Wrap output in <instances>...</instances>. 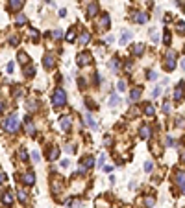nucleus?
I'll return each instance as SVG.
<instances>
[{"label":"nucleus","instance_id":"obj_1","mask_svg":"<svg viewBox=\"0 0 185 208\" xmlns=\"http://www.w3.org/2000/svg\"><path fill=\"white\" fill-rule=\"evenodd\" d=\"M4 129L8 133H17L19 131V116L17 114H9L6 120H4Z\"/></svg>","mask_w":185,"mask_h":208},{"label":"nucleus","instance_id":"obj_2","mask_svg":"<svg viewBox=\"0 0 185 208\" xmlns=\"http://www.w3.org/2000/svg\"><path fill=\"white\" fill-rule=\"evenodd\" d=\"M52 103H54V107H63L67 103V94H65L63 89H56V92L52 96Z\"/></svg>","mask_w":185,"mask_h":208},{"label":"nucleus","instance_id":"obj_3","mask_svg":"<svg viewBox=\"0 0 185 208\" xmlns=\"http://www.w3.org/2000/svg\"><path fill=\"white\" fill-rule=\"evenodd\" d=\"M176 68V52L174 50H168L167 54H165V70H174Z\"/></svg>","mask_w":185,"mask_h":208},{"label":"nucleus","instance_id":"obj_4","mask_svg":"<svg viewBox=\"0 0 185 208\" xmlns=\"http://www.w3.org/2000/svg\"><path fill=\"white\" fill-rule=\"evenodd\" d=\"M174 182H176L178 188L182 190V194H185V171H176V173H174Z\"/></svg>","mask_w":185,"mask_h":208},{"label":"nucleus","instance_id":"obj_5","mask_svg":"<svg viewBox=\"0 0 185 208\" xmlns=\"http://www.w3.org/2000/svg\"><path fill=\"white\" fill-rule=\"evenodd\" d=\"M43 67L46 68V70H52L54 67H56V57H54L52 54H46L43 57Z\"/></svg>","mask_w":185,"mask_h":208},{"label":"nucleus","instance_id":"obj_6","mask_svg":"<svg viewBox=\"0 0 185 208\" xmlns=\"http://www.w3.org/2000/svg\"><path fill=\"white\" fill-rule=\"evenodd\" d=\"M132 20H135L137 24H144L148 20V15L143 11H135V13H132Z\"/></svg>","mask_w":185,"mask_h":208},{"label":"nucleus","instance_id":"obj_7","mask_svg":"<svg viewBox=\"0 0 185 208\" xmlns=\"http://www.w3.org/2000/svg\"><path fill=\"white\" fill-rule=\"evenodd\" d=\"M71 124H72V120H71V116H61V120H59V127H61L63 131H69L71 129Z\"/></svg>","mask_w":185,"mask_h":208},{"label":"nucleus","instance_id":"obj_8","mask_svg":"<svg viewBox=\"0 0 185 208\" xmlns=\"http://www.w3.org/2000/svg\"><path fill=\"white\" fill-rule=\"evenodd\" d=\"M24 131H26L28 135H35V125L32 124L30 116H26V118H24Z\"/></svg>","mask_w":185,"mask_h":208},{"label":"nucleus","instance_id":"obj_9","mask_svg":"<svg viewBox=\"0 0 185 208\" xmlns=\"http://www.w3.org/2000/svg\"><path fill=\"white\" fill-rule=\"evenodd\" d=\"M139 136H141V138H150V136H152V127H150V125H141V129H139Z\"/></svg>","mask_w":185,"mask_h":208},{"label":"nucleus","instance_id":"obj_10","mask_svg":"<svg viewBox=\"0 0 185 208\" xmlns=\"http://www.w3.org/2000/svg\"><path fill=\"white\" fill-rule=\"evenodd\" d=\"M183 87H185V81H179L178 89L174 90V100H176V101H182L183 100Z\"/></svg>","mask_w":185,"mask_h":208},{"label":"nucleus","instance_id":"obj_11","mask_svg":"<svg viewBox=\"0 0 185 208\" xmlns=\"http://www.w3.org/2000/svg\"><path fill=\"white\" fill-rule=\"evenodd\" d=\"M24 6V0H9V11H19Z\"/></svg>","mask_w":185,"mask_h":208},{"label":"nucleus","instance_id":"obj_12","mask_svg":"<svg viewBox=\"0 0 185 208\" xmlns=\"http://www.w3.org/2000/svg\"><path fill=\"white\" fill-rule=\"evenodd\" d=\"M96 15H98V4L91 2L87 6V17H96Z\"/></svg>","mask_w":185,"mask_h":208},{"label":"nucleus","instance_id":"obj_13","mask_svg":"<svg viewBox=\"0 0 185 208\" xmlns=\"http://www.w3.org/2000/svg\"><path fill=\"white\" fill-rule=\"evenodd\" d=\"M91 63V55L89 54H80L78 55V65L80 67H85V65H89Z\"/></svg>","mask_w":185,"mask_h":208},{"label":"nucleus","instance_id":"obj_14","mask_svg":"<svg viewBox=\"0 0 185 208\" xmlns=\"http://www.w3.org/2000/svg\"><path fill=\"white\" fill-rule=\"evenodd\" d=\"M83 124H85V125H89L91 129H96V122L93 120V116L89 114V113H85V114H83Z\"/></svg>","mask_w":185,"mask_h":208},{"label":"nucleus","instance_id":"obj_15","mask_svg":"<svg viewBox=\"0 0 185 208\" xmlns=\"http://www.w3.org/2000/svg\"><path fill=\"white\" fill-rule=\"evenodd\" d=\"M2 203H4V205H6V206L13 205V194H11V190L4 192V195H2Z\"/></svg>","mask_w":185,"mask_h":208},{"label":"nucleus","instance_id":"obj_16","mask_svg":"<svg viewBox=\"0 0 185 208\" xmlns=\"http://www.w3.org/2000/svg\"><path fill=\"white\" fill-rule=\"evenodd\" d=\"M141 94H143V89H141V87L132 89V92H130V100H132V101H137L139 98H141Z\"/></svg>","mask_w":185,"mask_h":208},{"label":"nucleus","instance_id":"obj_17","mask_svg":"<svg viewBox=\"0 0 185 208\" xmlns=\"http://www.w3.org/2000/svg\"><path fill=\"white\" fill-rule=\"evenodd\" d=\"M22 182H24V184H28V186H32L33 182H35V175H33L32 171H30V173H24L22 175Z\"/></svg>","mask_w":185,"mask_h":208},{"label":"nucleus","instance_id":"obj_18","mask_svg":"<svg viewBox=\"0 0 185 208\" xmlns=\"http://www.w3.org/2000/svg\"><path fill=\"white\" fill-rule=\"evenodd\" d=\"M143 52H144V44L143 43H137V44H133V48H132V54L133 55H143Z\"/></svg>","mask_w":185,"mask_h":208},{"label":"nucleus","instance_id":"obj_19","mask_svg":"<svg viewBox=\"0 0 185 208\" xmlns=\"http://www.w3.org/2000/svg\"><path fill=\"white\" fill-rule=\"evenodd\" d=\"M94 166V160H93V157H83L82 159V168H93Z\"/></svg>","mask_w":185,"mask_h":208},{"label":"nucleus","instance_id":"obj_20","mask_svg":"<svg viewBox=\"0 0 185 208\" xmlns=\"http://www.w3.org/2000/svg\"><path fill=\"white\" fill-rule=\"evenodd\" d=\"M28 22V17L26 15H17V17H15V26H24V24Z\"/></svg>","mask_w":185,"mask_h":208},{"label":"nucleus","instance_id":"obj_21","mask_svg":"<svg viewBox=\"0 0 185 208\" xmlns=\"http://www.w3.org/2000/svg\"><path fill=\"white\" fill-rule=\"evenodd\" d=\"M89 41H91V33H89V32H82V35H80V44L85 46Z\"/></svg>","mask_w":185,"mask_h":208},{"label":"nucleus","instance_id":"obj_22","mask_svg":"<svg viewBox=\"0 0 185 208\" xmlns=\"http://www.w3.org/2000/svg\"><path fill=\"white\" fill-rule=\"evenodd\" d=\"M132 37H133V33L130 32V30H124V32H122V37H121V44H126Z\"/></svg>","mask_w":185,"mask_h":208},{"label":"nucleus","instance_id":"obj_23","mask_svg":"<svg viewBox=\"0 0 185 208\" xmlns=\"http://www.w3.org/2000/svg\"><path fill=\"white\" fill-rule=\"evenodd\" d=\"M98 26L102 28V30H107V28H109V17H107V15H102V19H100Z\"/></svg>","mask_w":185,"mask_h":208},{"label":"nucleus","instance_id":"obj_24","mask_svg":"<svg viewBox=\"0 0 185 208\" xmlns=\"http://www.w3.org/2000/svg\"><path fill=\"white\" fill-rule=\"evenodd\" d=\"M118 103H121V98H118V94H111V96H109V107H117Z\"/></svg>","mask_w":185,"mask_h":208},{"label":"nucleus","instance_id":"obj_25","mask_svg":"<svg viewBox=\"0 0 185 208\" xmlns=\"http://www.w3.org/2000/svg\"><path fill=\"white\" fill-rule=\"evenodd\" d=\"M17 197H19V201H21L22 205H28V195H26V192H24V190H19L17 192Z\"/></svg>","mask_w":185,"mask_h":208},{"label":"nucleus","instance_id":"obj_26","mask_svg":"<svg viewBox=\"0 0 185 208\" xmlns=\"http://www.w3.org/2000/svg\"><path fill=\"white\" fill-rule=\"evenodd\" d=\"M58 157H59V148H52V149L48 151V159L50 160H56Z\"/></svg>","mask_w":185,"mask_h":208},{"label":"nucleus","instance_id":"obj_27","mask_svg":"<svg viewBox=\"0 0 185 208\" xmlns=\"http://www.w3.org/2000/svg\"><path fill=\"white\" fill-rule=\"evenodd\" d=\"M26 107H28V111H30V113H33V111H37L39 109V101H28V105H26Z\"/></svg>","mask_w":185,"mask_h":208},{"label":"nucleus","instance_id":"obj_28","mask_svg":"<svg viewBox=\"0 0 185 208\" xmlns=\"http://www.w3.org/2000/svg\"><path fill=\"white\" fill-rule=\"evenodd\" d=\"M150 39H152L154 43H157V41H159V35H157V30L156 28H150Z\"/></svg>","mask_w":185,"mask_h":208},{"label":"nucleus","instance_id":"obj_29","mask_svg":"<svg viewBox=\"0 0 185 208\" xmlns=\"http://www.w3.org/2000/svg\"><path fill=\"white\" fill-rule=\"evenodd\" d=\"M67 41L69 43H74V41H76V32H74V30H69L67 32Z\"/></svg>","mask_w":185,"mask_h":208},{"label":"nucleus","instance_id":"obj_30","mask_svg":"<svg viewBox=\"0 0 185 208\" xmlns=\"http://www.w3.org/2000/svg\"><path fill=\"white\" fill-rule=\"evenodd\" d=\"M19 63H21V65H26L28 63V55L24 54V52H19Z\"/></svg>","mask_w":185,"mask_h":208},{"label":"nucleus","instance_id":"obj_31","mask_svg":"<svg viewBox=\"0 0 185 208\" xmlns=\"http://www.w3.org/2000/svg\"><path fill=\"white\" fill-rule=\"evenodd\" d=\"M154 113H156L154 105H146V107H144V114H146V116H154Z\"/></svg>","mask_w":185,"mask_h":208},{"label":"nucleus","instance_id":"obj_32","mask_svg":"<svg viewBox=\"0 0 185 208\" xmlns=\"http://www.w3.org/2000/svg\"><path fill=\"white\" fill-rule=\"evenodd\" d=\"M111 68H113V72H117V70L121 68V61H118L117 57H115V59L111 61Z\"/></svg>","mask_w":185,"mask_h":208},{"label":"nucleus","instance_id":"obj_33","mask_svg":"<svg viewBox=\"0 0 185 208\" xmlns=\"http://www.w3.org/2000/svg\"><path fill=\"white\" fill-rule=\"evenodd\" d=\"M144 205H146V208H152L156 205V199H154V197H146V199H144Z\"/></svg>","mask_w":185,"mask_h":208},{"label":"nucleus","instance_id":"obj_34","mask_svg":"<svg viewBox=\"0 0 185 208\" xmlns=\"http://www.w3.org/2000/svg\"><path fill=\"white\" fill-rule=\"evenodd\" d=\"M163 43L170 44V32H168V30H165V33H163Z\"/></svg>","mask_w":185,"mask_h":208},{"label":"nucleus","instance_id":"obj_35","mask_svg":"<svg viewBox=\"0 0 185 208\" xmlns=\"http://www.w3.org/2000/svg\"><path fill=\"white\" fill-rule=\"evenodd\" d=\"M33 74H35V68H33V67H30V68H24V76H26V78H32Z\"/></svg>","mask_w":185,"mask_h":208},{"label":"nucleus","instance_id":"obj_36","mask_svg":"<svg viewBox=\"0 0 185 208\" xmlns=\"http://www.w3.org/2000/svg\"><path fill=\"white\" fill-rule=\"evenodd\" d=\"M59 190H61V184H59L58 181H52V192H54V194H58Z\"/></svg>","mask_w":185,"mask_h":208},{"label":"nucleus","instance_id":"obj_37","mask_svg":"<svg viewBox=\"0 0 185 208\" xmlns=\"http://www.w3.org/2000/svg\"><path fill=\"white\" fill-rule=\"evenodd\" d=\"M19 155H21L22 162H28V153H26V149H24V148H21V151H19Z\"/></svg>","mask_w":185,"mask_h":208},{"label":"nucleus","instance_id":"obj_38","mask_svg":"<svg viewBox=\"0 0 185 208\" xmlns=\"http://www.w3.org/2000/svg\"><path fill=\"white\" fill-rule=\"evenodd\" d=\"M154 170V162L152 160H146L144 162V171H152Z\"/></svg>","mask_w":185,"mask_h":208},{"label":"nucleus","instance_id":"obj_39","mask_svg":"<svg viewBox=\"0 0 185 208\" xmlns=\"http://www.w3.org/2000/svg\"><path fill=\"white\" fill-rule=\"evenodd\" d=\"M152 153L156 155V157H159V155H161V149H159V144H154V146H152Z\"/></svg>","mask_w":185,"mask_h":208},{"label":"nucleus","instance_id":"obj_40","mask_svg":"<svg viewBox=\"0 0 185 208\" xmlns=\"http://www.w3.org/2000/svg\"><path fill=\"white\" fill-rule=\"evenodd\" d=\"M176 30L179 33H185V22H182V20H179V22L176 24Z\"/></svg>","mask_w":185,"mask_h":208},{"label":"nucleus","instance_id":"obj_41","mask_svg":"<svg viewBox=\"0 0 185 208\" xmlns=\"http://www.w3.org/2000/svg\"><path fill=\"white\" fill-rule=\"evenodd\" d=\"M9 44H11V46H17L19 44V37L17 35H11V37H9Z\"/></svg>","mask_w":185,"mask_h":208},{"label":"nucleus","instance_id":"obj_42","mask_svg":"<svg viewBox=\"0 0 185 208\" xmlns=\"http://www.w3.org/2000/svg\"><path fill=\"white\" fill-rule=\"evenodd\" d=\"M117 89H118V92H122V90H126V83H124V81L121 79V81L117 83Z\"/></svg>","mask_w":185,"mask_h":208},{"label":"nucleus","instance_id":"obj_43","mask_svg":"<svg viewBox=\"0 0 185 208\" xmlns=\"http://www.w3.org/2000/svg\"><path fill=\"white\" fill-rule=\"evenodd\" d=\"M52 37L54 39H61L63 37V32H61V30H56V32H52Z\"/></svg>","mask_w":185,"mask_h":208},{"label":"nucleus","instance_id":"obj_44","mask_svg":"<svg viewBox=\"0 0 185 208\" xmlns=\"http://www.w3.org/2000/svg\"><path fill=\"white\" fill-rule=\"evenodd\" d=\"M176 125H178V127H185V120L182 118V116H178V118H176Z\"/></svg>","mask_w":185,"mask_h":208},{"label":"nucleus","instance_id":"obj_45","mask_svg":"<svg viewBox=\"0 0 185 208\" xmlns=\"http://www.w3.org/2000/svg\"><path fill=\"white\" fill-rule=\"evenodd\" d=\"M30 37H32L33 41H37V37H39V33H37V30H30Z\"/></svg>","mask_w":185,"mask_h":208},{"label":"nucleus","instance_id":"obj_46","mask_svg":"<svg viewBox=\"0 0 185 208\" xmlns=\"http://www.w3.org/2000/svg\"><path fill=\"white\" fill-rule=\"evenodd\" d=\"M104 162H106V155H100V159H98V166H100V168H104Z\"/></svg>","mask_w":185,"mask_h":208},{"label":"nucleus","instance_id":"obj_47","mask_svg":"<svg viewBox=\"0 0 185 208\" xmlns=\"http://www.w3.org/2000/svg\"><path fill=\"white\" fill-rule=\"evenodd\" d=\"M65 151H67V153H74V151H76V148H74L72 144H69L67 148H65Z\"/></svg>","mask_w":185,"mask_h":208},{"label":"nucleus","instance_id":"obj_48","mask_svg":"<svg viewBox=\"0 0 185 208\" xmlns=\"http://www.w3.org/2000/svg\"><path fill=\"white\" fill-rule=\"evenodd\" d=\"M39 159H41L39 153H37V151H33V153H32V160H33V162H39Z\"/></svg>","mask_w":185,"mask_h":208},{"label":"nucleus","instance_id":"obj_49","mask_svg":"<svg viewBox=\"0 0 185 208\" xmlns=\"http://www.w3.org/2000/svg\"><path fill=\"white\" fill-rule=\"evenodd\" d=\"M148 79H157V72H154V70H152V72H148Z\"/></svg>","mask_w":185,"mask_h":208},{"label":"nucleus","instance_id":"obj_50","mask_svg":"<svg viewBox=\"0 0 185 208\" xmlns=\"http://www.w3.org/2000/svg\"><path fill=\"white\" fill-rule=\"evenodd\" d=\"M132 61H126V65H124V70H126V72H130V70H132Z\"/></svg>","mask_w":185,"mask_h":208},{"label":"nucleus","instance_id":"obj_51","mask_svg":"<svg viewBox=\"0 0 185 208\" xmlns=\"http://www.w3.org/2000/svg\"><path fill=\"white\" fill-rule=\"evenodd\" d=\"M152 94H154V98H157V96L161 94V87H156V89H154V92H152Z\"/></svg>","mask_w":185,"mask_h":208},{"label":"nucleus","instance_id":"obj_52","mask_svg":"<svg viewBox=\"0 0 185 208\" xmlns=\"http://www.w3.org/2000/svg\"><path fill=\"white\" fill-rule=\"evenodd\" d=\"M111 136H106V138H104V146H111Z\"/></svg>","mask_w":185,"mask_h":208},{"label":"nucleus","instance_id":"obj_53","mask_svg":"<svg viewBox=\"0 0 185 208\" xmlns=\"http://www.w3.org/2000/svg\"><path fill=\"white\" fill-rule=\"evenodd\" d=\"M163 113H170V103H165L163 105Z\"/></svg>","mask_w":185,"mask_h":208},{"label":"nucleus","instance_id":"obj_54","mask_svg":"<svg viewBox=\"0 0 185 208\" xmlns=\"http://www.w3.org/2000/svg\"><path fill=\"white\" fill-rule=\"evenodd\" d=\"M167 146H168V148H172V146H174V140L170 138V136H168V138H167Z\"/></svg>","mask_w":185,"mask_h":208},{"label":"nucleus","instance_id":"obj_55","mask_svg":"<svg viewBox=\"0 0 185 208\" xmlns=\"http://www.w3.org/2000/svg\"><path fill=\"white\" fill-rule=\"evenodd\" d=\"M78 85H80L82 89H85V79H78Z\"/></svg>","mask_w":185,"mask_h":208},{"label":"nucleus","instance_id":"obj_56","mask_svg":"<svg viewBox=\"0 0 185 208\" xmlns=\"http://www.w3.org/2000/svg\"><path fill=\"white\" fill-rule=\"evenodd\" d=\"M13 68H15V65L13 63H8V72H13Z\"/></svg>","mask_w":185,"mask_h":208},{"label":"nucleus","instance_id":"obj_57","mask_svg":"<svg viewBox=\"0 0 185 208\" xmlns=\"http://www.w3.org/2000/svg\"><path fill=\"white\" fill-rule=\"evenodd\" d=\"M85 103H87V107H91V109H94V107H96V105H94V103H93V101H89V100L85 101Z\"/></svg>","mask_w":185,"mask_h":208},{"label":"nucleus","instance_id":"obj_58","mask_svg":"<svg viewBox=\"0 0 185 208\" xmlns=\"http://www.w3.org/2000/svg\"><path fill=\"white\" fill-rule=\"evenodd\" d=\"M4 109H6V105H4V101H0V113H4Z\"/></svg>","mask_w":185,"mask_h":208},{"label":"nucleus","instance_id":"obj_59","mask_svg":"<svg viewBox=\"0 0 185 208\" xmlns=\"http://www.w3.org/2000/svg\"><path fill=\"white\" fill-rule=\"evenodd\" d=\"M4 181H6V175H4V173H0V184H2Z\"/></svg>","mask_w":185,"mask_h":208},{"label":"nucleus","instance_id":"obj_60","mask_svg":"<svg viewBox=\"0 0 185 208\" xmlns=\"http://www.w3.org/2000/svg\"><path fill=\"white\" fill-rule=\"evenodd\" d=\"M182 162H185V151L182 153Z\"/></svg>","mask_w":185,"mask_h":208},{"label":"nucleus","instance_id":"obj_61","mask_svg":"<svg viewBox=\"0 0 185 208\" xmlns=\"http://www.w3.org/2000/svg\"><path fill=\"white\" fill-rule=\"evenodd\" d=\"M182 68H183V70H185V59H183V61H182Z\"/></svg>","mask_w":185,"mask_h":208},{"label":"nucleus","instance_id":"obj_62","mask_svg":"<svg viewBox=\"0 0 185 208\" xmlns=\"http://www.w3.org/2000/svg\"><path fill=\"white\" fill-rule=\"evenodd\" d=\"M46 2H48V4H52V0H46Z\"/></svg>","mask_w":185,"mask_h":208}]
</instances>
